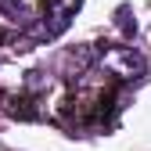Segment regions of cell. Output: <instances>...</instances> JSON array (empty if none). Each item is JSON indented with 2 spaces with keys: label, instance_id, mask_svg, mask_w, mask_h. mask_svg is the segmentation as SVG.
<instances>
[{
  "label": "cell",
  "instance_id": "1",
  "mask_svg": "<svg viewBox=\"0 0 151 151\" xmlns=\"http://www.w3.org/2000/svg\"><path fill=\"white\" fill-rule=\"evenodd\" d=\"M79 4H83V0H47V4H43V36H47V40H50V36H58V32H65L68 29V22H72V18H76V11H79Z\"/></svg>",
  "mask_w": 151,
  "mask_h": 151
},
{
  "label": "cell",
  "instance_id": "2",
  "mask_svg": "<svg viewBox=\"0 0 151 151\" xmlns=\"http://www.w3.org/2000/svg\"><path fill=\"white\" fill-rule=\"evenodd\" d=\"M11 115H14V119H36L40 108H36L32 97H14V101H11Z\"/></svg>",
  "mask_w": 151,
  "mask_h": 151
},
{
  "label": "cell",
  "instance_id": "3",
  "mask_svg": "<svg viewBox=\"0 0 151 151\" xmlns=\"http://www.w3.org/2000/svg\"><path fill=\"white\" fill-rule=\"evenodd\" d=\"M129 14H133L129 7H119V11H115V18H119V29H122L126 36H133V32H137V22H133Z\"/></svg>",
  "mask_w": 151,
  "mask_h": 151
}]
</instances>
